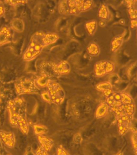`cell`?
<instances>
[{"label": "cell", "mask_w": 137, "mask_h": 155, "mask_svg": "<svg viewBox=\"0 0 137 155\" xmlns=\"http://www.w3.org/2000/svg\"><path fill=\"white\" fill-rule=\"evenodd\" d=\"M45 34L41 32H38L32 37L30 43L23 55L24 61H31L41 53L44 48L46 46Z\"/></svg>", "instance_id": "1"}, {"label": "cell", "mask_w": 137, "mask_h": 155, "mask_svg": "<svg viewBox=\"0 0 137 155\" xmlns=\"http://www.w3.org/2000/svg\"><path fill=\"white\" fill-rule=\"evenodd\" d=\"M8 109L9 114L10 124L14 127H16L17 119L20 116H25V106L24 100L21 98L10 100L8 102Z\"/></svg>", "instance_id": "2"}, {"label": "cell", "mask_w": 137, "mask_h": 155, "mask_svg": "<svg viewBox=\"0 0 137 155\" xmlns=\"http://www.w3.org/2000/svg\"><path fill=\"white\" fill-rule=\"evenodd\" d=\"M15 89L18 94L38 93V88L34 80L29 78H24L16 82Z\"/></svg>", "instance_id": "3"}, {"label": "cell", "mask_w": 137, "mask_h": 155, "mask_svg": "<svg viewBox=\"0 0 137 155\" xmlns=\"http://www.w3.org/2000/svg\"><path fill=\"white\" fill-rule=\"evenodd\" d=\"M47 87L52 103L57 104H62L65 99V93L60 84L51 80Z\"/></svg>", "instance_id": "4"}, {"label": "cell", "mask_w": 137, "mask_h": 155, "mask_svg": "<svg viewBox=\"0 0 137 155\" xmlns=\"http://www.w3.org/2000/svg\"><path fill=\"white\" fill-rule=\"evenodd\" d=\"M115 65L108 61H102L96 63L94 68V73L96 77H101L113 72Z\"/></svg>", "instance_id": "5"}, {"label": "cell", "mask_w": 137, "mask_h": 155, "mask_svg": "<svg viewBox=\"0 0 137 155\" xmlns=\"http://www.w3.org/2000/svg\"><path fill=\"white\" fill-rule=\"evenodd\" d=\"M56 68L57 64L48 61L41 63L39 66L41 75H45L50 79L52 78L57 77L59 75L57 72Z\"/></svg>", "instance_id": "6"}, {"label": "cell", "mask_w": 137, "mask_h": 155, "mask_svg": "<svg viewBox=\"0 0 137 155\" xmlns=\"http://www.w3.org/2000/svg\"><path fill=\"white\" fill-rule=\"evenodd\" d=\"M131 124V118L125 114L117 116L118 130L121 135L125 134L128 131Z\"/></svg>", "instance_id": "7"}, {"label": "cell", "mask_w": 137, "mask_h": 155, "mask_svg": "<svg viewBox=\"0 0 137 155\" xmlns=\"http://www.w3.org/2000/svg\"><path fill=\"white\" fill-rule=\"evenodd\" d=\"M84 1H85L83 0L67 1L70 14L77 15L81 12H83Z\"/></svg>", "instance_id": "8"}, {"label": "cell", "mask_w": 137, "mask_h": 155, "mask_svg": "<svg viewBox=\"0 0 137 155\" xmlns=\"http://www.w3.org/2000/svg\"><path fill=\"white\" fill-rule=\"evenodd\" d=\"M0 137L3 142L8 148L14 147L16 143V138L14 133L11 132H7L4 130L0 131Z\"/></svg>", "instance_id": "9"}, {"label": "cell", "mask_w": 137, "mask_h": 155, "mask_svg": "<svg viewBox=\"0 0 137 155\" xmlns=\"http://www.w3.org/2000/svg\"><path fill=\"white\" fill-rule=\"evenodd\" d=\"M11 39L12 34L8 27H3L0 29V46L9 43L11 41Z\"/></svg>", "instance_id": "10"}, {"label": "cell", "mask_w": 137, "mask_h": 155, "mask_svg": "<svg viewBox=\"0 0 137 155\" xmlns=\"http://www.w3.org/2000/svg\"><path fill=\"white\" fill-rule=\"evenodd\" d=\"M96 90L103 92L106 97L110 96L113 93V86L110 82H103L99 83L96 85Z\"/></svg>", "instance_id": "11"}, {"label": "cell", "mask_w": 137, "mask_h": 155, "mask_svg": "<svg viewBox=\"0 0 137 155\" xmlns=\"http://www.w3.org/2000/svg\"><path fill=\"white\" fill-rule=\"evenodd\" d=\"M37 138L41 148L47 152L50 151L54 144V142L51 138L44 135L38 136Z\"/></svg>", "instance_id": "12"}, {"label": "cell", "mask_w": 137, "mask_h": 155, "mask_svg": "<svg viewBox=\"0 0 137 155\" xmlns=\"http://www.w3.org/2000/svg\"><path fill=\"white\" fill-rule=\"evenodd\" d=\"M58 75H64L68 74L71 70V67L67 61H63L57 64L56 68Z\"/></svg>", "instance_id": "13"}, {"label": "cell", "mask_w": 137, "mask_h": 155, "mask_svg": "<svg viewBox=\"0 0 137 155\" xmlns=\"http://www.w3.org/2000/svg\"><path fill=\"white\" fill-rule=\"evenodd\" d=\"M16 127L19 129L24 134H28L29 133V125L24 115L19 116L16 122Z\"/></svg>", "instance_id": "14"}, {"label": "cell", "mask_w": 137, "mask_h": 155, "mask_svg": "<svg viewBox=\"0 0 137 155\" xmlns=\"http://www.w3.org/2000/svg\"><path fill=\"white\" fill-rule=\"evenodd\" d=\"M109 106L106 103H102L98 106L95 112V116L97 119H100L106 116L108 113Z\"/></svg>", "instance_id": "15"}, {"label": "cell", "mask_w": 137, "mask_h": 155, "mask_svg": "<svg viewBox=\"0 0 137 155\" xmlns=\"http://www.w3.org/2000/svg\"><path fill=\"white\" fill-rule=\"evenodd\" d=\"M124 41L123 36H118L116 37L113 39L111 44V51L113 52H115L120 48L122 45Z\"/></svg>", "instance_id": "16"}, {"label": "cell", "mask_w": 137, "mask_h": 155, "mask_svg": "<svg viewBox=\"0 0 137 155\" xmlns=\"http://www.w3.org/2000/svg\"><path fill=\"white\" fill-rule=\"evenodd\" d=\"M87 52L89 55L94 57L99 56L100 53V48L95 43H90L87 46Z\"/></svg>", "instance_id": "17"}, {"label": "cell", "mask_w": 137, "mask_h": 155, "mask_svg": "<svg viewBox=\"0 0 137 155\" xmlns=\"http://www.w3.org/2000/svg\"><path fill=\"white\" fill-rule=\"evenodd\" d=\"M122 108L123 114L128 115L131 118L132 117L135 111L134 103L128 104H122Z\"/></svg>", "instance_id": "18"}, {"label": "cell", "mask_w": 137, "mask_h": 155, "mask_svg": "<svg viewBox=\"0 0 137 155\" xmlns=\"http://www.w3.org/2000/svg\"><path fill=\"white\" fill-rule=\"evenodd\" d=\"M97 27V23L95 20L87 22L85 24L86 31L90 36H93L94 34H95Z\"/></svg>", "instance_id": "19"}, {"label": "cell", "mask_w": 137, "mask_h": 155, "mask_svg": "<svg viewBox=\"0 0 137 155\" xmlns=\"http://www.w3.org/2000/svg\"><path fill=\"white\" fill-rule=\"evenodd\" d=\"M11 27L12 29H14L15 31L21 32L24 30V23L21 19L16 18L12 20L11 22Z\"/></svg>", "instance_id": "20"}, {"label": "cell", "mask_w": 137, "mask_h": 155, "mask_svg": "<svg viewBox=\"0 0 137 155\" xmlns=\"http://www.w3.org/2000/svg\"><path fill=\"white\" fill-rule=\"evenodd\" d=\"M59 39L57 34L54 33H48L45 34V42L46 46L55 43Z\"/></svg>", "instance_id": "21"}, {"label": "cell", "mask_w": 137, "mask_h": 155, "mask_svg": "<svg viewBox=\"0 0 137 155\" xmlns=\"http://www.w3.org/2000/svg\"><path fill=\"white\" fill-rule=\"evenodd\" d=\"M109 15L108 8L105 4L101 5L99 8L98 13L99 18L102 20H106L108 19Z\"/></svg>", "instance_id": "22"}, {"label": "cell", "mask_w": 137, "mask_h": 155, "mask_svg": "<svg viewBox=\"0 0 137 155\" xmlns=\"http://www.w3.org/2000/svg\"><path fill=\"white\" fill-rule=\"evenodd\" d=\"M34 131L38 136L44 135L48 132V129L43 125L36 124L34 126Z\"/></svg>", "instance_id": "23"}, {"label": "cell", "mask_w": 137, "mask_h": 155, "mask_svg": "<svg viewBox=\"0 0 137 155\" xmlns=\"http://www.w3.org/2000/svg\"><path fill=\"white\" fill-rule=\"evenodd\" d=\"M51 81V80L50 78L46 77L45 75H41L37 79L36 83L37 85L41 87H47Z\"/></svg>", "instance_id": "24"}, {"label": "cell", "mask_w": 137, "mask_h": 155, "mask_svg": "<svg viewBox=\"0 0 137 155\" xmlns=\"http://www.w3.org/2000/svg\"><path fill=\"white\" fill-rule=\"evenodd\" d=\"M59 12L63 15L70 14V10L68 5L67 1H64L60 2L59 6Z\"/></svg>", "instance_id": "25"}, {"label": "cell", "mask_w": 137, "mask_h": 155, "mask_svg": "<svg viewBox=\"0 0 137 155\" xmlns=\"http://www.w3.org/2000/svg\"><path fill=\"white\" fill-rule=\"evenodd\" d=\"M122 95V104H128L133 103L132 97L130 95L127 94L125 93H121Z\"/></svg>", "instance_id": "26"}, {"label": "cell", "mask_w": 137, "mask_h": 155, "mask_svg": "<svg viewBox=\"0 0 137 155\" xmlns=\"http://www.w3.org/2000/svg\"><path fill=\"white\" fill-rule=\"evenodd\" d=\"M28 2L26 1H6L5 3H7L8 5L13 6H16L18 5H25Z\"/></svg>", "instance_id": "27"}, {"label": "cell", "mask_w": 137, "mask_h": 155, "mask_svg": "<svg viewBox=\"0 0 137 155\" xmlns=\"http://www.w3.org/2000/svg\"><path fill=\"white\" fill-rule=\"evenodd\" d=\"M94 2L92 1H84V6L83 8V12H86L90 9L93 6Z\"/></svg>", "instance_id": "28"}, {"label": "cell", "mask_w": 137, "mask_h": 155, "mask_svg": "<svg viewBox=\"0 0 137 155\" xmlns=\"http://www.w3.org/2000/svg\"><path fill=\"white\" fill-rule=\"evenodd\" d=\"M129 13L130 15V18L133 19H137V9H133L132 7L129 9Z\"/></svg>", "instance_id": "29"}, {"label": "cell", "mask_w": 137, "mask_h": 155, "mask_svg": "<svg viewBox=\"0 0 137 155\" xmlns=\"http://www.w3.org/2000/svg\"><path fill=\"white\" fill-rule=\"evenodd\" d=\"M41 97L44 100L47 102L48 103H52V100L51 98L50 95L49 94L48 92H43L41 93Z\"/></svg>", "instance_id": "30"}, {"label": "cell", "mask_w": 137, "mask_h": 155, "mask_svg": "<svg viewBox=\"0 0 137 155\" xmlns=\"http://www.w3.org/2000/svg\"><path fill=\"white\" fill-rule=\"evenodd\" d=\"M36 155H48V154H47V151L40 146L37 149L36 151Z\"/></svg>", "instance_id": "31"}, {"label": "cell", "mask_w": 137, "mask_h": 155, "mask_svg": "<svg viewBox=\"0 0 137 155\" xmlns=\"http://www.w3.org/2000/svg\"><path fill=\"white\" fill-rule=\"evenodd\" d=\"M57 155H69L67 152L64 149V148L60 146L57 149Z\"/></svg>", "instance_id": "32"}, {"label": "cell", "mask_w": 137, "mask_h": 155, "mask_svg": "<svg viewBox=\"0 0 137 155\" xmlns=\"http://www.w3.org/2000/svg\"><path fill=\"white\" fill-rule=\"evenodd\" d=\"M132 140L133 145L134 146L135 149L137 148V132H135L133 133L132 136Z\"/></svg>", "instance_id": "33"}, {"label": "cell", "mask_w": 137, "mask_h": 155, "mask_svg": "<svg viewBox=\"0 0 137 155\" xmlns=\"http://www.w3.org/2000/svg\"><path fill=\"white\" fill-rule=\"evenodd\" d=\"M82 137L79 134H77V135H75L74 137V140L75 143H81L82 142Z\"/></svg>", "instance_id": "34"}, {"label": "cell", "mask_w": 137, "mask_h": 155, "mask_svg": "<svg viewBox=\"0 0 137 155\" xmlns=\"http://www.w3.org/2000/svg\"><path fill=\"white\" fill-rule=\"evenodd\" d=\"M5 13V6L2 1H0V17Z\"/></svg>", "instance_id": "35"}, {"label": "cell", "mask_w": 137, "mask_h": 155, "mask_svg": "<svg viewBox=\"0 0 137 155\" xmlns=\"http://www.w3.org/2000/svg\"><path fill=\"white\" fill-rule=\"evenodd\" d=\"M131 27L132 29H134L135 28L137 27V19L131 20Z\"/></svg>", "instance_id": "36"}, {"label": "cell", "mask_w": 137, "mask_h": 155, "mask_svg": "<svg viewBox=\"0 0 137 155\" xmlns=\"http://www.w3.org/2000/svg\"><path fill=\"white\" fill-rule=\"evenodd\" d=\"M135 153L137 155V148H136L135 150Z\"/></svg>", "instance_id": "37"}, {"label": "cell", "mask_w": 137, "mask_h": 155, "mask_svg": "<svg viewBox=\"0 0 137 155\" xmlns=\"http://www.w3.org/2000/svg\"><path fill=\"white\" fill-rule=\"evenodd\" d=\"M10 155V154H8V155Z\"/></svg>", "instance_id": "38"}]
</instances>
